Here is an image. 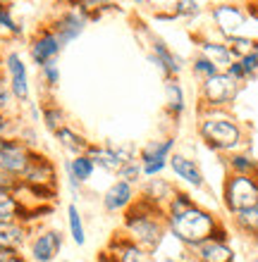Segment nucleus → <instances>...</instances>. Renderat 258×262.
<instances>
[{
  "instance_id": "f257e3e1",
  "label": "nucleus",
  "mask_w": 258,
  "mask_h": 262,
  "mask_svg": "<svg viewBox=\"0 0 258 262\" xmlns=\"http://www.w3.org/2000/svg\"><path fill=\"white\" fill-rule=\"evenodd\" d=\"M196 134L208 150L217 155H232L246 150V131L230 110H201L196 119Z\"/></svg>"
},
{
  "instance_id": "f03ea898",
  "label": "nucleus",
  "mask_w": 258,
  "mask_h": 262,
  "mask_svg": "<svg viewBox=\"0 0 258 262\" xmlns=\"http://www.w3.org/2000/svg\"><path fill=\"white\" fill-rule=\"evenodd\" d=\"M122 234L132 243H136L139 248L155 255L163 241H165V236H168L165 210L136 195L132 207L122 214Z\"/></svg>"
},
{
  "instance_id": "7ed1b4c3",
  "label": "nucleus",
  "mask_w": 258,
  "mask_h": 262,
  "mask_svg": "<svg viewBox=\"0 0 258 262\" xmlns=\"http://www.w3.org/2000/svg\"><path fill=\"white\" fill-rule=\"evenodd\" d=\"M220 222L223 220L213 210L196 203L194 207H189V210H184L180 214H168L165 217V227H168V236L174 238L182 248L194 250L196 246L208 241Z\"/></svg>"
},
{
  "instance_id": "20e7f679",
  "label": "nucleus",
  "mask_w": 258,
  "mask_h": 262,
  "mask_svg": "<svg viewBox=\"0 0 258 262\" xmlns=\"http://www.w3.org/2000/svg\"><path fill=\"white\" fill-rule=\"evenodd\" d=\"M242 93V86L232 81L225 72H217L199 83V107L201 110H230Z\"/></svg>"
},
{
  "instance_id": "39448f33",
  "label": "nucleus",
  "mask_w": 258,
  "mask_h": 262,
  "mask_svg": "<svg viewBox=\"0 0 258 262\" xmlns=\"http://www.w3.org/2000/svg\"><path fill=\"white\" fill-rule=\"evenodd\" d=\"M225 212L237 214L246 207L258 205V177H242V174H227L220 191Z\"/></svg>"
},
{
  "instance_id": "423d86ee",
  "label": "nucleus",
  "mask_w": 258,
  "mask_h": 262,
  "mask_svg": "<svg viewBox=\"0 0 258 262\" xmlns=\"http://www.w3.org/2000/svg\"><path fill=\"white\" fill-rule=\"evenodd\" d=\"M0 67L5 74L7 89L12 93L17 105H29L31 103V79H29V64L17 48H10L0 57Z\"/></svg>"
},
{
  "instance_id": "0eeeda50",
  "label": "nucleus",
  "mask_w": 258,
  "mask_h": 262,
  "mask_svg": "<svg viewBox=\"0 0 258 262\" xmlns=\"http://www.w3.org/2000/svg\"><path fill=\"white\" fill-rule=\"evenodd\" d=\"M210 19L217 31L220 41H232L237 36H246V27H249V17H246L244 5L239 3H215L210 5Z\"/></svg>"
},
{
  "instance_id": "6e6552de",
  "label": "nucleus",
  "mask_w": 258,
  "mask_h": 262,
  "mask_svg": "<svg viewBox=\"0 0 258 262\" xmlns=\"http://www.w3.org/2000/svg\"><path fill=\"white\" fill-rule=\"evenodd\" d=\"M65 234L53 227H38L29 238L27 246V260L29 262H55L63 253Z\"/></svg>"
},
{
  "instance_id": "1a4fd4ad",
  "label": "nucleus",
  "mask_w": 258,
  "mask_h": 262,
  "mask_svg": "<svg viewBox=\"0 0 258 262\" xmlns=\"http://www.w3.org/2000/svg\"><path fill=\"white\" fill-rule=\"evenodd\" d=\"M19 181L22 184H27V186H34V188L60 191V172H57V165L41 150V148L31 152L27 172L22 174Z\"/></svg>"
},
{
  "instance_id": "9d476101",
  "label": "nucleus",
  "mask_w": 258,
  "mask_h": 262,
  "mask_svg": "<svg viewBox=\"0 0 258 262\" xmlns=\"http://www.w3.org/2000/svg\"><path fill=\"white\" fill-rule=\"evenodd\" d=\"M63 50H65L63 43L57 41L55 31H53L48 24H41L27 41V55H29V60H31V64H36L38 69L48 62H55Z\"/></svg>"
},
{
  "instance_id": "9b49d317",
  "label": "nucleus",
  "mask_w": 258,
  "mask_h": 262,
  "mask_svg": "<svg viewBox=\"0 0 258 262\" xmlns=\"http://www.w3.org/2000/svg\"><path fill=\"white\" fill-rule=\"evenodd\" d=\"M48 27L55 31L57 41L63 43V48H67L70 43H74L79 38V36L86 31V27H89V19H86L84 14L79 12L77 7H65V10H60V12L53 17V19L48 21Z\"/></svg>"
},
{
  "instance_id": "f8f14e48",
  "label": "nucleus",
  "mask_w": 258,
  "mask_h": 262,
  "mask_svg": "<svg viewBox=\"0 0 258 262\" xmlns=\"http://www.w3.org/2000/svg\"><path fill=\"white\" fill-rule=\"evenodd\" d=\"M31 148L24 145L19 138H5L0 145V172L10 174L12 179H22V174L27 172L29 160H31Z\"/></svg>"
},
{
  "instance_id": "ddd939ff",
  "label": "nucleus",
  "mask_w": 258,
  "mask_h": 262,
  "mask_svg": "<svg viewBox=\"0 0 258 262\" xmlns=\"http://www.w3.org/2000/svg\"><path fill=\"white\" fill-rule=\"evenodd\" d=\"M148 60L155 64V69L163 74L165 81H170V79H180L182 72H184V60H182V57L177 55L163 38H158V36L151 38V46H148Z\"/></svg>"
},
{
  "instance_id": "4468645a",
  "label": "nucleus",
  "mask_w": 258,
  "mask_h": 262,
  "mask_svg": "<svg viewBox=\"0 0 258 262\" xmlns=\"http://www.w3.org/2000/svg\"><path fill=\"white\" fill-rule=\"evenodd\" d=\"M168 169L177 177V181H182L184 186L189 188H206V174H203L201 165L196 162L194 158H189L184 152H177L174 150L168 160Z\"/></svg>"
},
{
  "instance_id": "2eb2a0df",
  "label": "nucleus",
  "mask_w": 258,
  "mask_h": 262,
  "mask_svg": "<svg viewBox=\"0 0 258 262\" xmlns=\"http://www.w3.org/2000/svg\"><path fill=\"white\" fill-rule=\"evenodd\" d=\"M136 195H139L136 193V186L115 179L110 186L105 188L103 198H101V205H103V210L108 214H125L132 207L134 200H136Z\"/></svg>"
},
{
  "instance_id": "dca6fc26",
  "label": "nucleus",
  "mask_w": 258,
  "mask_h": 262,
  "mask_svg": "<svg viewBox=\"0 0 258 262\" xmlns=\"http://www.w3.org/2000/svg\"><path fill=\"white\" fill-rule=\"evenodd\" d=\"M105 253L110 255L112 262H155L153 253H148V250L139 248V246L129 241L122 231H117V234L110 238V243H108V250H105Z\"/></svg>"
},
{
  "instance_id": "f3484780",
  "label": "nucleus",
  "mask_w": 258,
  "mask_h": 262,
  "mask_svg": "<svg viewBox=\"0 0 258 262\" xmlns=\"http://www.w3.org/2000/svg\"><path fill=\"white\" fill-rule=\"evenodd\" d=\"M174 191H177V186H174L172 181L163 179V177H155V179H144L139 184V188H136L139 198L148 200V203H153V205L163 207V210H165V205H168V200L172 198Z\"/></svg>"
},
{
  "instance_id": "a211bd4d",
  "label": "nucleus",
  "mask_w": 258,
  "mask_h": 262,
  "mask_svg": "<svg viewBox=\"0 0 258 262\" xmlns=\"http://www.w3.org/2000/svg\"><path fill=\"white\" fill-rule=\"evenodd\" d=\"M34 229L24 227L22 222H3L0 224V250H22L29 246Z\"/></svg>"
},
{
  "instance_id": "6ab92c4d",
  "label": "nucleus",
  "mask_w": 258,
  "mask_h": 262,
  "mask_svg": "<svg viewBox=\"0 0 258 262\" xmlns=\"http://www.w3.org/2000/svg\"><path fill=\"white\" fill-rule=\"evenodd\" d=\"M165 115L172 119L174 124H180L184 115H187V93H184V86L180 83V79H170L165 81Z\"/></svg>"
},
{
  "instance_id": "aec40b11",
  "label": "nucleus",
  "mask_w": 258,
  "mask_h": 262,
  "mask_svg": "<svg viewBox=\"0 0 258 262\" xmlns=\"http://www.w3.org/2000/svg\"><path fill=\"white\" fill-rule=\"evenodd\" d=\"M199 55L206 57L208 62H213L220 72L230 67L234 62V55H232L230 46L220 38H199Z\"/></svg>"
},
{
  "instance_id": "412c9836",
  "label": "nucleus",
  "mask_w": 258,
  "mask_h": 262,
  "mask_svg": "<svg viewBox=\"0 0 258 262\" xmlns=\"http://www.w3.org/2000/svg\"><path fill=\"white\" fill-rule=\"evenodd\" d=\"M189 253L199 262H237V253H234V248H232L230 243L213 241V238L203 241L201 246H196Z\"/></svg>"
},
{
  "instance_id": "4be33fe9",
  "label": "nucleus",
  "mask_w": 258,
  "mask_h": 262,
  "mask_svg": "<svg viewBox=\"0 0 258 262\" xmlns=\"http://www.w3.org/2000/svg\"><path fill=\"white\" fill-rule=\"evenodd\" d=\"M53 138L57 141V145L63 148L70 158H77V155H86V150H89L91 141L82 134V131L77 129V126H63V129H57L55 134H53Z\"/></svg>"
},
{
  "instance_id": "5701e85b",
  "label": "nucleus",
  "mask_w": 258,
  "mask_h": 262,
  "mask_svg": "<svg viewBox=\"0 0 258 262\" xmlns=\"http://www.w3.org/2000/svg\"><path fill=\"white\" fill-rule=\"evenodd\" d=\"M174 145H177V141H174L172 134L151 138L139 148V162L146 165V162H153V160H170V155L174 152Z\"/></svg>"
},
{
  "instance_id": "b1692460",
  "label": "nucleus",
  "mask_w": 258,
  "mask_h": 262,
  "mask_svg": "<svg viewBox=\"0 0 258 262\" xmlns=\"http://www.w3.org/2000/svg\"><path fill=\"white\" fill-rule=\"evenodd\" d=\"M41 124L46 126L48 134H55L57 129L70 124V119H67V112L63 105L48 98V100H41Z\"/></svg>"
},
{
  "instance_id": "393cba45",
  "label": "nucleus",
  "mask_w": 258,
  "mask_h": 262,
  "mask_svg": "<svg viewBox=\"0 0 258 262\" xmlns=\"http://www.w3.org/2000/svg\"><path fill=\"white\" fill-rule=\"evenodd\" d=\"M86 158L96 165V169H103L108 174H117V169L122 167V162L115 158V152L108 148V143H91Z\"/></svg>"
},
{
  "instance_id": "a878e982",
  "label": "nucleus",
  "mask_w": 258,
  "mask_h": 262,
  "mask_svg": "<svg viewBox=\"0 0 258 262\" xmlns=\"http://www.w3.org/2000/svg\"><path fill=\"white\" fill-rule=\"evenodd\" d=\"M227 174H242V177H258V160L249 150H237L225 158Z\"/></svg>"
},
{
  "instance_id": "bb28decb",
  "label": "nucleus",
  "mask_w": 258,
  "mask_h": 262,
  "mask_svg": "<svg viewBox=\"0 0 258 262\" xmlns=\"http://www.w3.org/2000/svg\"><path fill=\"white\" fill-rule=\"evenodd\" d=\"M230 224L237 234H242V236H246V238H251L253 241V236L258 234V205L246 207V210H242V212L232 214Z\"/></svg>"
},
{
  "instance_id": "cd10ccee",
  "label": "nucleus",
  "mask_w": 258,
  "mask_h": 262,
  "mask_svg": "<svg viewBox=\"0 0 258 262\" xmlns=\"http://www.w3.org/2000/svg\"><path fill=\"white\" fill-rule=\"evenodd\" d=\"M22 36H24V24L17 21L12 5L0 3V38L17 41V38H22Z\"/></svg>"
},
{
  "instance_id": "c85d7f7f",
  "label": "nucleus",
  "mask_w": 258,
  "mask_h": 262,
  "mask_svg": "<svg viewBox=\"0 0 258 262\" xmlns=\"http://www.w3.org/2000/svg\"><path fill=\"white\" fill-rule=\"evenodd\" d=\"M65 214H67V231H70V238L74 246H84L86 243V222H84V214H82V210H79L77 203H70L67 205V210H65Z\"/></svg>"
},
{
  "instance_id": "c756f323",
  "label": "nucleus",
  "mask_w": 258,
  "mask_h": 262,
  "mask_svg": "<svg viewBox=\"0 0 258 262\" xmlns=\"http://www.w3.org/2000/svg\"><path fill=\"white\" fill-rule=\"evenodd\" d=\"M63 167L65 169H70L72 172V177L84 186V184H89L91 179H93V174H96V165L91 162L86 155H77V158H67L63 162Z\"/></svg>"
},
{
  "instance_id": "7c9ffc66",
  "label": "nucleus",
  "mask_w": 258,
  "mask_h": 262,
  "mask_svg": "<svg viewBox=\"0 0 258 262\" xmlns=\"http://www.w3.org/2000/svg\"><path fill=\"white\" fill-rule=\"evenodd\" d=\"M27 207L14 195H0V224L3 222H24Z\"/></svg>"
},
{
  "instance_id": "2f4dec72",
  "label": "nucleus",
  "mask_w": 258,
  "mask_h": 262,
  "mask_svg": "<svg viewBox=\"0 0 258 262\" xmlns=\"http://www.w3.org/2000/svg\"><path fill=\"white\" fill-rule=\"evenodd\" d=\"M38 79H41V89L53 93V91L60 86V79H63V72H60V62H48L38 69Z\"/></svg>"
},
{
  "instance_id": "473e14b6",
  "label": "nucleus",
  "mask_w": 258,
  "mask_h": 262,
  "mask_svg": "<svg viewBox=\"0 0 258 262\" xmlns=\"http://www.w3.org/2000/svg\"><path fill=\"white\" fill-rule=\"evenodd\" d=\"M194 205H196L194 195L189 193V191H184V188H177L172 193V198L168 200V205H165V217H168V214H180Z\"/></svg>"
},
{
  "instance_id": "72a5a7b5",
  "label": "nucleus",
  "mask_w": 258,
  "mask_h": 262,
  "mask_svg": "<svg viewBox=\"0 0 258 262\" xmlns=\"http://www.w3.org/2000/svg\"><path fill=\"white\" fill-rule=\"evenodd\" d=\"M108 148L115 152V158L127 165V162H134V160H139V145L129 143V141H105Z\"/></svg>"
},
{
  "instance_id": "f704fd0d",
  "label": "nucleus",
  "mask_w": 258,
  "mask_h": 262,
  "mask_svg": "<svg viewBox=\"0 0 258 262\" xmlns=\"http://www.w3.org/2000/svg\"><path fill=\"white\" fill-rule=\"evenodd\" d=\"M206 3H201V0H177V3H172V14L174 17H201L203 12H206Z\"/></svg>"
},
{
  "instance_id": "c9c22d12",
  "label": "nucleus",
  "mask_w": 258,
  "mask_h": 262,
  "mask_svg": "<svg viewBox=\"0 0 258 262\" xmlns=\"http://www.w3.org/2000/svg\"><path fill=\"white\" fill-rule=\"evenodd\" d=\"M189 69H191V76H194L199 83L206 81V79H210V76H215L217 72H220L215 64L208 62V60H206V57H201V55H196L194 60L189 62Z\"/></svg>"
},
{
  "instance_id": "e433bc0d",
  "label": "nucleus",
  "mask_w": 258,
  "mask_h": 262,
  "mask_svg": "<svg viewBox=\"0 0 258 262\" xmlns=\"http://www.w3.org/2000/svg\"><path fill=\"white\" fill-rule=\"evenodd\" d=\"M120 181H127V184H132V186H139L141 181H144V172H141V162L139 160H134V162H127L117 169L115 174Z\"/></svg>"
},
{
  "instance_id": "4c0bfd02",
  "label": "nucleus",
  "mask_w": 258,
  "mask_h": 262,
  "mask_svg": "<svg viewBox=\"0 0 258 262\" xmlns=\"http://www.w3.org/2000/svg\"><path fill=\"white\" fill-rule=\"evenodd\" d=\"M227 46H230L232 55H234V60H239L242 55H246V53H251V50H258V38H253V36H237V38H232V41H227Z\"/></svg>"
},
{
  "instance_id": "58836bf2",
  "label": "nucleus",
  "mask_w": 258,
  "mask_h": 262,
  "mask_svg": "<svg viewBox=\"0 0 258 262\" xmlns=\"http://www.w3.org/2000/svg\"><path fill=\"white\" fill-rule=\"evenodd\" d=\"M244 69V76H246V83L249 81H256L258 79V50H251V53H246L237 60Z\"/></svg>"
},
{
  "instance_id": "ea45409f",
  "label": "nucleus",
  "mask_w": 258,
  "mask_h": 262,
  "mask_svg": "<svg viewBox=\"0 0 258 262\" xmlns=\"http://www.w3.org/2000/svg\"><path fill=\"white\" fill-rule=\"evenodd\" d=\"M22 119L19 115H0V138H12L17 136Z\"/></svg>"
},
{
  "instance_id": "a19ab883",
  "label": "nucleus",
  "mask_w": 258,
  "mask_h": 262,
  "mask_svg": "<svg viewBox=\"0 0 258 262\" xmlns=\"http://www.w3.org/2000/svg\"><path fill=\"white\" fill-rule=\"evenodd\" d=\"M168 169V160H153V162H146L141 165V172H144V179H155V177H163Z\"/></svg>"
},
{
  "instance_id": "79ce46f5",
  "label": "nucleus",
  "mask_w": 258,
  "mask_h": 262,
  "mask_svg": "<svg viewBox=\"0 0 258 262\" xmlns=\"http://www.w3.org/2000/svg\"><path fill=\"white\" fill-rule=\"evenodd\" d=\"M14 107H17V103H14L10 89H7V86L5 89H0V115H17Z\"/></svg>"
},
{
  "instance_id": "37998d69",
  "label": "nucleus",
  "mask_w": 258,
  "mask_h": 262,
  "mask_svg": "<svg viewBox=\"0 0 258 262\" xmlns=\"http://www.w3.org/2000/svg\"><path fill=\"white\" fill-rule=\"evenodd\" d=\"M17 184H19V179H12L10 174L0 172V195H12Z\"/></svg>"
},
{
  "instance_id": "c03bdc74",
  "label": "nucleus",
  "mask_w": 258,
  "mask_h": 262,
  "mask_svg": "<svg viewBox=\"0 0 258 262\" xmlns=\"http://www.w3.org/2000/svg\"><path fill=\"white\" fill-rule=\"evenodd\" d=\"M0 262H29L22 250H0Z\"/></svg>"
},
{
  "instance_id": "a18cd8bd",
  "label": "nucleus",
  "mask_w": 258,
  "mask_h": 262,
  "mask_svg": "<svg viewBox=\"0 0 258 262\" xmlns=\"http://www.w3.org/2000/svg\"><path fill=\"white\" fill-rule=\"evenodd\" d=\"M29 112V124H36V122H41V103H36V100H31L29 105H24Z\"/></svg>"
},
{
  "instance_id": "49530a36",
  "label": "nucleus",
  "mask_w": 258,
  "mask_h": 262,
  "mask_svg": "<svg viewBox=\"0 0 258 262\" xmlns=\"http://www.w3.org/2000/svg\"><path fill=\"white\" fill-rule=\"evenodd\" d=\"M63 169H65V167H63ZM65 184H67V188H70L72 195H79V191H82V184H79V181L72 177L70 169H65Z\"/></svg>"
},
{
  "instance_id": "de8ad7c7",
  "label": "nucleus",
  "mask_w": 258,
  "mask_h": 262,
  "mask_svg": "<svg viewBox=\"0 0 258 262\" xmlns=\"http://www.w3.org/2000/svg\"><path fill=\"white\" fill-rule=\"evenodd\" d=\"M180 262H199V260H196V257H194V255H191V253H187V255L182 257V260H180Z\"/></svg>"
},
{
  "instance_id": "09e8293b",
  "label": "nucleus",
  "mask_w": 258,
  "mask_h": 262,
  "mask_svg": "<svg viewBox=\"0 0 258 262\" xmlns=\"http://www.w3.org/2000/svg\"><path fill=\"white\" fill-rule=\"evenodd\" d=\"M7 81H5V74H3V67H0V89H5Z\"/></svg>"
},
{
  "instance_id": "8fccbe9b",
  "label": "nucleus",
  "mask_w": 258,
  "mask_h": 262,
  "mask_svg": "<svg viewBox=\"0 0 258 262\" xmlns=\"http://www.w3.org/2000/svg\"><path fill=\"white\" fill-rule=\"evenodd\" d=\"M249 262H258V255H253V257H251V260H249Z\"/></svg>"
},
{
  "instance_id": "3c124183",
  "label": "nucleus",
  "mask_w": 258,
  "mask_h": 262,
  "mask_svg": "<svg viewBox=\"0 0 258 262\" xmlns=\"http://www.w3.org/2000/svg\"><path fill=\"white\" fill-rule=\"evenodd\" d=\"M253 243H256V246H258V234H256V236H253Z\"/></svg>"
},
{
  "instance_id": "603ef678",
  "label": "nucleus",
  "mask_w": 258,
  "mask_h": 262,
  "mask_svg": "<svg viewBox=\"0 0 258 262\" xmlns=\"http://www.w3.org/2000/svg\"><path fill=\"white\" fill-rule=\"evenodd\" d=\"M3 141H5V138H0V145H3Z\"/></svg>"
},
{
  "instance_id": "864d4df0",
  "label": "nucleus",
  "mask_w": 258,
  "mask_h": 262,
  "mask_svg": "<svg viewBox=\"0 0 258 262\" xmlns=\"http://www.w3.org/2000/svg\"><path fill=\"white\" fill-rule=\"evenodd\" d=\"M60 262H70V260H60Z\"/></svg>"
},
{
  "instance_id": "5fc2aeb1",
  "label": "nucleus",
  "mask_w": 258,
  "mask_h": 262,
  "mask_svg": "<svg viewBox=\"0 0 258 262\" xmlns=\"http://www.w3.org/2000/svg\"><path fill=\"white\" fill-rule=\"evenodd\" d=\"M0 57H3V53H0Z\"/></svg>"
}]
</instances>
